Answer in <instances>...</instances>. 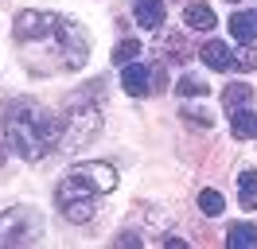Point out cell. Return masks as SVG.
Instances as JSON below:
<instances>
[{
	"label": "cell",
	"instance_id": "6da1fadb",
	"mask_svg": "<svg viewBox=\"0 0 257 249\" xmlns=\"http://www.w3.org/2000/svg\"><path fill=\"white\" fill-rule=\"evenodd\" d=\"M16 39L24 47H35V43H59L63 51V62L66 66H82L86 55H90V39L78 24H70L63 16H51V12H20L16 16Z\"/></svg>",
	"mask_w": 257,
	"mask_h": 249
},
{
	"label": "cell",
	"instance_id": "7a4b0ae2",
	"mask_svg": "<svg viewBox=\"0 0 257 249\" xmlns=\"http://www.w3.org/2000/svg\"><path fill=\"white\" fill-rule=\"evenodd\" d=\"M59 206H63V214L70 218V222H90L94 218V191L82 183V179H74V175H66L63 183H59Z\"/></svg>",
	"mask_w": 257,
	"mask_h": 249
},
{
	"label": "cell",
	"instance_id": "3957f363",
	"mask_svg": "<svg viewBox=\"0 0 257 249\" xmlns=\"http://www.w3.org/2000/svg\"><path fill=\"white\" fill-rule=\"evenodd\" d=\"M39 233V222H35L32 210H8L0 214V245H16V241H28Z\"/></svg>",
	"mask_w": 257,
	"mask_h": 249
},
{
	"label": "cell",
	"instance_id": "277c9868",
	"mask_svg": "<svg viewBox=\"0 0 257 249\" xmlns=\"http://www.w3.org/2000/svg\"><path fill=\"white\" fill-rule=\"evenodd\" d=\"M70 175H74V179H82V183L90 187L94 195H105V191H113V187H117V171H113L109 164H97V160H90V164H74V168H70Z\"/></svg>",
	"mask_w": 257,
	"mask_h": 249
},
{
	"label": "cell",
	"instance_id": "5b68a950",
	"mask_svg": "<svg viewBox=\"0 0 257 249\" xmlns=\"http://www.w3.org/2000/svg\"><path fill=\"white\" fill-rule=\"evenodd\" d=\"M121 86H125L128 97H148V93L156 90V70L145 66V62H125V70H121Z\"/></svg>",
	"mask_w": 257,
	"mask_h": 249
},
{
	"label": "cell",
	"instance_id": "8992f818",
	"mask_svg": "<svg viewBox=\"0 0 257 249\" xmlns=\"http://www.w3.org/2000/svg\"><path fill=\"white\" fill-rule=\"evenodd\" d=\"M199 55H203V62H207L210 70H230V66H234V51H230L222 39H207Z\"/></svg>",
	"mask_w": 257,
	"mask_h": 249
},
{
	"label": "cell",
	"instance_id": "52a82bcc",
	"mask_svg": "<svg viewBox=\"0 0 257 249\" xmlns=\"http://www.w3.org/2000/svg\"><path fill=\"white\" fill-rule=\"evenodd\" d=\"M133 16H137V24H141V28L156 31L164 24V0H137Z\"/></svg>",
	"mask_w": 257,
	"mask_h": 249
},
{
	"label": "cell",
	"instance_id": "ba28073f",
	"mask_svg": "<svg viewBox=\"0 0 257 249\" xmlns=\"http://www.w3.org/2000/svg\"><path fill=\"white\" fill-rule=\"evenodd\" d=\"M183 20H187V28H195V31H214V24H218V16L210 12L207 4H199V0L183 8Z\"/></svg>",
	"mask_w": 257,
	"mask_h": 249
},
{
	"label": "cell",
	"instance_id": "9c48e42d",
	"mask_svg": "<svg viewBox=\"0 0 257 249\" xmlns=\"http://www.w3.org/2000/svg\"><path fill=\"white\" fill-rule=\"evenodd\" d=\"M230 35L238 39V47L241 43H253V39H257V16L234 12V16H230Z\"/></svg>",
	"mask_w": 257,
	"mask_h": 249
},
{
	"label": "cell",
	"instance_id": "30bf717a",
	"mask_svg": "<svg viewBox=\"0 0 257 249\" xmlns=\"http://www.w3.org/2000/svg\"><path fill=\"white\" fill-rule=\"evenodd\" d=\"M238 202L245 210H257V171L253 168L238 171Z\"/></svg>",
	"mask_w": 257,
	"mask_h": 249
},
{
	"label": "cell",
	"instance_id": "8fae6325",
	"mask_svg": "<svg viewBox=\"0 0 257 249\" xmlns=\"http://www.w3.org/2000/svg\"><path fill=\"white\" fill-rule=\"evenodd\" d=\"M226 245H230V249H253L257 245V226H253V222H238V226H230Z\"/></svg>",
	"mask_w": 257,
	"mask_h": 249
},
{
	"label": "cell",
	"instance_id": "7c38bea8",
	"mask_svg": "<svg viewBox=\"0 0 257 249\" xmlns=\"http://www.w3.org/2000/svg\"><path fill=\"white\" fill-rule=\"evenodd\" d=\"M249 97H253V90H249L245 82H230L222 90V105H226V113H238V109H245Z\"/></svg>",
	"mask_w": 257,
	"mask_h": 249
},
{
	"label": "cell",
	"instance_id": "4fadbf2b",
	"mask_svg": "<svg viewBox=\"0 0 257 249\" xmlns=\"http://www.w3.org/2000/svg\"><path fill=\"white\" fill-rule=\"evenodd\" d=\"M230 129H234V137H238V140H253L257 137V113H249V109L230 113Z\"/></svg>",
	"mask_w": 257,
	"mask_h": 249
},
{
	"label": "cell",
	"instance_id": "5bb4252c",
	"mask_svg": "<svg viewBox=\"0 0 257 249\" xmlns=\"http://www.w3.org/2000/svg\"><path fill=\"white\" fill-rule=\"evenodd\" d=\"M176 93L179 97H207V78H195V74H187V78H179L176 82Z\"/></svg>",
	"mask_w": 257,
	"mask_h": 249
},
{
	"label": "cell",
	"instance_id": "9a60e30c",
	"mask_svg": "<svg viewBox=\"0 0 257 249\" xmlns=\"http://www.w3.org/2000/svg\"><path fill=\"white\" fill-rule=\"evenodd\" d=\"M199 210L214 218V214H222V210H226V199L218 195V191H210V187H207V191H199Z\"/></svg>",
	"mask_w": 257,
	"mask_h": 249
},
{
	"label": "cell",
	"instance_id": "2e32d148",
	"mask_svg": "<svg viewBox=\"0 0 257 249\" xmlns=\"http://www.w3.org/2000/svg\"><path fill=\"white\" fill-rule=\"evenodd\" d=\"M137 55H141V39H121V43L113 47V62H117V66L133 62Z\"/></svg>",
	"mask_w": 257,
	"mask_h": 249
},
{
	"label": "cell",
	"instance_id": "e0dca14e",
	"mask_svg": "<svg viewBox=\"0 0 257 249\" xmlns=\"http://www.w3.org/2000/svg\"><path fill=\"white\" fill-rule=\"evenodd\" d=\"M183 117H187V121H195L199 129H210V125H214V117H210V109H195V105H183Z\"/></svg>",
	"mask_w": 257,
	"mask_h": 249
},
{
	"label": "cell",
	"instance_id": "ac0fdd59",
	"mask_svg": "<svg viewBox=\"0 0 257 249\" xmlns=\"http://www.w3.org/2000/svg\"><path fill=\"white\" fill-rule=\"evenodd\" d=\"M234 66H241V70H253V66H257V51H253V43H241V51L234 55Z\"/></svg>",
	"mask_w": 257,
	"mask_h": 249
}]
</instances>
